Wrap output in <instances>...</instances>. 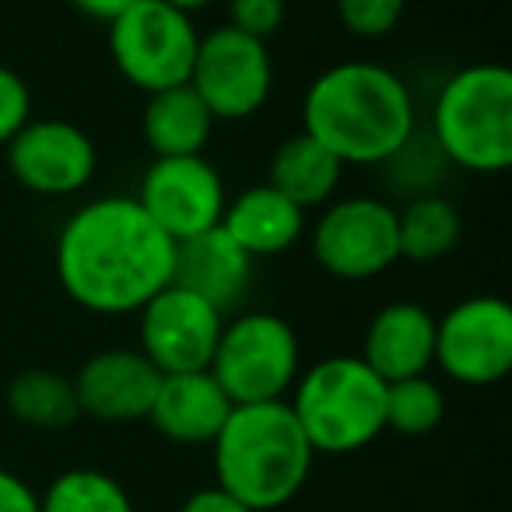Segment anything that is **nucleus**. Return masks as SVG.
<instances>
[{
  "instance_id": "nucleus-20",
  "label": "nucleus",
  "mask_w": 512,
  "mask_h": 512,
  "mask_svg": "<svg viewBox=\"0 0 512 512\" xmlns=\"http://www.w3.org/2000/svg\"><path fill=\"white\" fill-rule=\"evenodd\" d=\"M344 169L348 165L334 151L299 130L274 148L267 183L278 193H285L292 204H299L302 211H309V207H327L337 197Z\"/></svg>"
},
{
  "instance_id": "nucleus-1",
  "label": "nucleus",
  "mask_w": 512,
  "mask_h": 512,
  "mask_svg": "<svg viewBox=\"0 0 512 512\" xmlns=\"http://www.w3.org/2000/svg\"><path fill=\"white\" fill-rule=\"evenodd\" d=\"M57 281L95 316H134L172 281L176 242L127 193L81 204L57 235Z\"/></svg>"
},
{
  "instance_id": "nucleus-25",
  "label": "nucleus",
  "mask_w": 512,
  "mask_h": 512,
  "mask_svg": "<svg viewBox=\"0 0 512 512\" xmlns=\"http://www.w3.org/2000/svg\"><path fill=\"white\" fill-rule=\"evenodd\" d=\"M407 0H337V18L344 32L358 39H383L404 18Z\"/></svg>"
},
{
  "instance_id": "nucleus-2",
  "label": "nucleus",
  "mask_w": 512,
  "mask_h": 512,
  "mask_svg": "<svg viewBox=\"0 0 512 512\" xmlns=\"http://www.w3.org/2000/svg\"><path fill=\"white\" fill-rule=\"evenodd\" d=\"M418 130L411 88L372 60H344L316 74L302 95V134L344 165H383Z\"/></svg>"
},
{
  "instance_id": "nucleus-4",
  "label": "nucleus",
  "mask_w": 512,
  "mask_h": 512,
  "mask_svg": "<svg viewBox=\"0 0 512 512\" xmlns=\"http://www.w3.org/2000/svg\"><path fill=\"white\" fill-rule=\"evenodd\" d=\"M428 137L449 165L498 176L512 165V71L470 64L442 81L432 102Z\"/></svg>"
},
{
  "instance_id": "nucleus-13",
  "label": "nucleus",
  "mask_w": 512,
  "mask_h": 512,
  "mask_svg": "<svg viewBox=\"0 0 512 512\" xmlns=\"http://www.w3.org/2000/svg\"><path fill=\"white\" fill-rule=\"evenodd\" d=\"M8 172L36 197H71L99 169L95 141L71 120H29L8 144Z\"/></svg>"
},
{
  "instance_id": "nucleus-29",
  "label": "nucleus",
  "mask_w": 512,
  "mask_h": 512,
  "mask_svg": "<svg viewBox=\"0 0 512 512\" xmlns=\"http://www.w3.org/2000/svg\"><path fill=\"white\" fill-rule=\"evenodd\" d=\"M179 512H253V509H249V505H242L235 495H228L225 488L211 484V488L193 491V495L179 505Z\"/></svg>"
},
{
  "instance_id": "nucleus-14",
  "label": "nucleus",
  "mask_w": 512,
  "mask_h": 512,
  "mask_svg": "<svg viewBox=\"0 0 512 512\" xmlns=\"http://www.w3.org/2000/svg\"><path fill=\"white\" fill-rule=\"evenodd\" d=\"M78 411L106 425H134L144 421L155 404L162 372L137 348H106L85 358L71 376Z\"/></svg>"
},
{
  "instance_id": "nucleus-28",
  "label": "nucleus",
  "mask_w": 512,
  "mask_h": 512,
  "mask_svg": "<svg viewBox=\"0 0 512 512\" xmlns=\"http://www.w3.org/2000/svg\"><path fill=\"white\" fill-rule=\"evenodd\" d=\"M0 512H39L36 488L4 467H0Z\"/></svg>"
},
{
  "instance_id": "nucleus-27",
  "label": "nucleus",
  "mask_w": 512,
  "mask_h": 512,
  "mask_svg": "<svg viewBox=\"0 0 512 512\" xmlns=\"http://www.w3.org/2000/svg\"><path fill=\"white\" fill-rule=\"evenodd\" d=\"M285 15V0H228V25L264 43L285 25Z\"/></svg>"
},
{
  "instance_id": "nucleus-21",
  "label": "nucleus",
  "mask_w": 512,
  "mask_h": 512,
  "mask_svg": "<svg viewBox=\"0 0 512 512\" xmlns=\"http://www.w3.org/2000/svg\"><path fill=\"white\" fill-rule=\"evenodd\" d=\"M463 235L460 207L442 193H421L407 197L404 207H397V242L400 260L414 264H435L456 249Z\"/></svg>"
},
{
  "instance_id": "nucleus-11",
  "label": "nucleus",
  "mask_w": 512,
  "mask_h": 512,
  "mask_svg": "<svg viewBox=\"0 0 512 512\" xmlns=\"http://www.w3.org/2000/svg\"><path fill=\"white\" fill-rule=\"evenodd\" d=\"M221 327H225L221 309H214L190 288L169 281L137 313V351L162 376L200 372L211 365Z\"/></svg>"
},
{
  "instance_id": "nucleus-23",
  "label": "nucleus",
  "mask_w": 512,
  "mask_h": 512,
  "mask_svg": "<svg viewBox=\"0 0 512 512\" xmlns=\"http://www.w3.org/2000/svg\"><path fill=\"white\" fill-rule=\"evenodd\" d=\"M39 512H134V502L113 474L74 467L46 484L39 495Z\"/></svg>"
},
{
  "instance_id": "nucleus-15",
  "label": "nucleus",
  "mask_w": 512,
  "mask_h": 512,
  "mask_svg": "<svg viewBox=\"0 0 512 512\" xmlns=\"http://www.w3.org/2000/svg\"><path fill=\"white\" fill-rule=\"evenodd\" d=\"M358 358L383 383L428 376L435 358V316L411 299L386 302L365 327Z\"/></svg>"
},
{
  "instance_id": "nucleus-26",
  "label": "nucleus",
  "mask_w": 512,
  "mask_h": 512,
  "mask_svg": "<svg viewBox=\"0 0 512 512\" xmlns=\"http://www.w3.org/2000/svg\"><path fill=\"white\" fill-rule=\"evenodd\" d=\"M32 120V92L18 71L0 64V148Z\"/></svg>"
},
{
  "instance_id": "nucleus-16",
  "label": "nucleus",
  "mask_w": 512,
  "mask_h": 512,
  "mask_svg": "<svg viewBox=\"0 0 512 512\" xmlns=\"http://www.w3.org/2000/svg\"><path fill=\"white\" fill-rule=\"evenodd\" d=\"M232 407L235 404L207 369L176 372V376H162L148 421L158 435L179 446H211Z\"/></svg>"
},
{
  "instance_id": "nucleus-5",
  "label": "nucleus",
  "mask_w": 512,
  "mask_h": 512,
  "mask_svg": "<svg viewBox=\"0 0 512 512\" xmlns=\"http://www.w3.org/2000/svg\"><path fill=\"white\" fill-rule=\"evenodd\" d=\"M288 407L313 453H358L386 432V383L358 355H330L299 372Z\"/></svg>"
},
{
  "instance_id": "nucleus-10",
  "label": "nucleus",
  "mask_w": 512,
  "mask_h": 512,
  "mask_svg": "<svg viewBox=\"0 0 512 512\" xmlns=\"http://www.w3.org/2000/svg\"><path fill=\"white\" fill-rule=\"evenodd\" d=\"M460 386H495L512 369V306L502 295H470L435 320V358Z\"/></svg>"
},
{
  "instance_id": "nucleus-19",
  "label": "nucleus",
  "mask_w": 512,
  "mask_h": 512,
  "mask_svg": "<svg viewBox=\"0 0 512 512\" xmlns=\"http://www.w3.org/2000/svg\"><path fill=\"white\" fill-rule=\"evenodd\" d=\"M214 123L218 120L204 106V99L190 85H176L148 95L141 116V134L155 158L204 155Z\"/></svg>"
},
{
  "instance_id": "nucleus-12",
  "label": "nucleus",
  "mask_w": 512,
  "mask_h": 512,
  "mask_svg": "<svg viewBox=\"0 0 512 512\" xmlns=\"http://www.w3.org/2000/svg\"><path fill=\"white\" fill-rule=\"evenodd\" d=\"M134 200L172 242H186L221 225L228 193L204 155H179L151 158Z\"/></svg>"
},
{
  "instance_id": "nucleus-17",
  "label": "nucleus",
  "mask_w": 512,
  "mask_h": 512,
  "mask_svg": "<svg viewBox=\"0 0 512 512\" xmlns=\"http://www.w3.org/2000/svg\"><path fill=\"white\" fill-rule=\"evenodd\" d=\"M253 264V256L242 253L232 242V235L218 225L211 232H200L186 242H176L172 281L197 292L214 309L228 313V309L246 299L249 281H253Z\"/></svg>"
},
{
  "instance_id": "nucleus-7",
  "label": "nucleus",
  "mask_w": 512,
  "mask_h": 512,
  "mask_svg": "<svg viewBox=\"0 0 512 512\" xmlns=\"http://www.w3.org/2000/svg\"><path fill=\"white\" fill-rule=\"evenodd\" d=\"M200 29L162 0H141L109 22V57L123 81L151 95L190 81Z\"/></svg>"
},
{
  "instance_id": "nucleus-31",
  "label": "nucleus",
  "mask_w": 512,
  "mask_h": 512,
  "mask_svg": "<svg viewBox=\"0 0 512 512\" xmlns=\"http://www.w3.org/2000/svg\"><path fill=\"white\" fill-rule=\"evenodd\" d=\"M162 4H169V8H176V11H183V15H190V18H193V11L211 8L214 0H162Z\"/></svg>"
},
{
  "instance_id": "nucleus-30",
  "label": "nucleus",
  "mask_w": 512,
  "mask_h": 512,
  "mask_svg": "<svg viewBox=\"0 0 512 512\" xmlns=\"http://www.w3.org/2000/svg\"><path fill=\"white\" fill-rule=\"evenodd\" d=\"M74 8L81 11V15L95 18V22L109 25L113 18H120L123 11H130L134 4H141V0H71Z\"/></svg>"
},
{
  "instance_id": "nucleus-6",
  "label": "nucleus",
  "mask_w": 512,
  "mask_h": 512,
  "mask_svg": "<svg viewBox=\"0 0 512 512\" xmlns=\"http://www.w3.org/2000/svg\"><path fill=\"white\" fill-rule=\"evenodd\" d=\"M207 372L235 407L288 400L302 372L299 334L285 316L267 309L239 313L221 327Z\"/></svg>"
},
{
  "instance_id": "nucleus-18",
  "label": "nucleus",
  "mask_w": 512,
  "mask_h": 512,
  "mask_svg": "<svg viewBox=\"0 0 512 512\" xmlns=\"http://www.w3.org/2000/svg\"><path fill=\"white\" fill-rule=\"evenodd\" d=\"M221 228L232 235V242L253 260L281 256L302 239L306 232V211L278 193L271 183H256L228 197Z\"/></svg>"
},
{
  "instance_id": "nucleus-22",
  "label": "nucleus",
  "mask_w": 512,
  "mask_h": 512,
  "mask_svg": "<svg viewBox=\"0 0 512 512\" xmlns=\"http://www.w3.org/2000/svg\"><path fill=\"white\" fill-rule=\"evenodd\" d=\"M4 404L18 425L39 428V432H57V428H67L81 418L71 376H60L53 369L18 372L8 383Z\"/></svg>"
},
{
  "instance_id": "nucleus-9",
  "label": "nucleus",
  "mask_w": 512,
  "mask_h": 512,
  "mask_svg": "<svg viewBox=\"0 0 512 512\" xmlns=\"http://www.w3.org/2000/svg\"><path fill=\"white\" fill-rule=\"evenodd\" d=\"M186 85L204 99L214 120H249L267 106L274 88V60L264 39L232 25L204 32Z\"/></svg>"
},
{
  "instance_id": "nucleus-8",
  "label": "nucleus",
  "mask_w": 512,
  "mask_h": 512,
  "mask_svg": "<svg viewBox=\"0 0 512 512\" xmlns=\"http://www.w3.org/2000/svg\"><path fill=\"white\" fill-rule=\"evenodd\" d=\"M313 260L337 281H369L400 260L397 207L372 193L334 197L313 225Z\"/></svg>"
},
{
  "instance_id": "nucleus-24",
  "label": "nucleus",
  "mask_w": 512,
  "mask_h": 512,
  "mask_svg": "<svg viewBox=\"0 0 512 512\" xmlns=\"http://www.w3.org/2000/svg\"><path fill=\"white\" fill-rule=\"evenodd\" d=\"M446 418V393L432 376L386 383V428L397 435H428Z\"/></svg>"
},
{
  "instance_id": "nucleus-3",
  "label": "nucleus",
  "mask_w": 512,
  "mask_h": 512,
  "mask_svg": "<svg viewBox=\"0 0 512 512\" xmlns=\"http://www.w3.org/2000/svg\"><path fill=\"white\" fill-rule=\"evenodd\" d=\"M211 449L214 484L253 512H274L292 502L306 488L316 460L288 400L232 407Z\"/></svg>"
}]
</instances>
